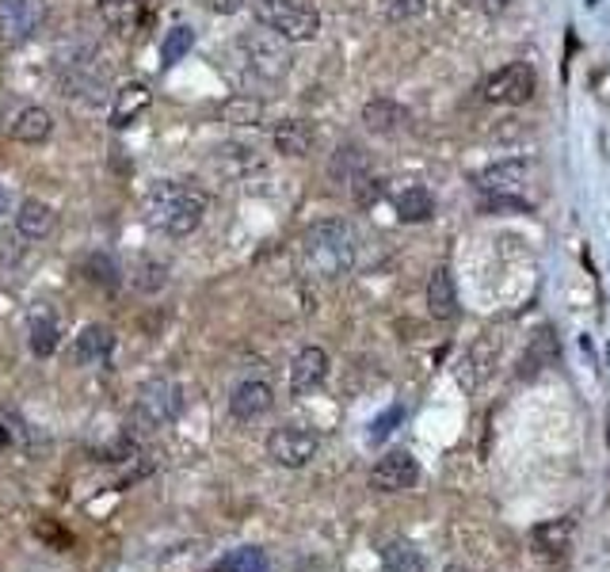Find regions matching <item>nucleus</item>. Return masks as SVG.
<instances>
[{"mask_svg":"<svg viewBox=\"0 0 610 572\" xmlns=\"http://www.w3.org/2000/svg\"><path fill=\"white\" fill-rule=\"evenodd\" d=\"M53 76H58V88L84 107H99L115 96L111 69H107L104 53L92 43L58 46V53H53Z\"/></svg>","mask_w":610,"mask_h":572,"instance_id":"f257e3e1","label":"nucleus"},{"mask_svg":"<svg viewBox=\"0 0 610 572\" xmlns=\"http://www.w3.org/2000/svg\"><path fill=\"white\" fill-rule=\"evenodd\" d=\"M142 214H145V222H149L153 229H160V234L188 237V234H195L199 222H203L206 195L199 188H191V183L157 180L149 191H145Z\"/></svg>","mask_w":610,"mask_h":572,"instance_id":"f03ea898","label":"nucleus"},{"mask_svg":"<svg viewBox=\"0 0 610 572\" xmlns=\"http://www.w3.org/2000/svg\"><path fill=\"white\" fill-rule=\"evenodd\" d=\"M302 264L316 279H344L355 267V229L344 218H321L302 237Z\"/></svg>","mask_w":610,"mask_h":572,"instance_id":"7ed1b4c3","label":"nucleus"},{"mask_svg":"<svg viewBox=\"0 0 610 572\" xmlns=\"http://www.w3.org/2000/svg\"><path fill=\"white\" fill-rule=\"evenodd\" d=\"M256 20L287 43H313L321 35V12L306 0H256Z\"/></svg>","mask_w":610,"mask_h":572,"instance_id":"20e7f679","label":"nucleus"},{"mask_svg":"<svg viewBox=\"0 0 610 572\" xmlns=\"http://www.w3.org/2000/svg\"><path fill=\"white\" fill-rule=\"evenodd\" d=\"M180 408H183L180 385L168 382V378H153V382H145L134 397V428L137 431H160L180 416Z\"/></svg>","mask_w":610,"mask_h":572,"instance_id":"39448f33","label":"nucleus"},{"mask_svg":"<svg viewBox=\"0 0 610 572\" xmlns=\"http://www.w3.org/2000/svg\"><path fill=\"white\" fill-rule=\"evenodd\" d=\"M241 50L244 61L256 76L264 81H279V76L290 73V50H287V38H279L275 31H249L241 38Z\"/></svg>","mask_w":610,"mask_h":572,"instance_id":"423d86ee","label":"nucleus"},{"mask_svg":"<svg viewBox=\"0 0 610 572\" xmlns=\"http://www.w3.org/2000/svg\"><path fill=\"white\" fill-rule=\"evenodd\" d=\"M46 20H50V0H0V43H31Z\"/></svg>","mask_w":610,"mask_h":572,"instance_id":"0eeeda50","label":"nucleus"},{"mask_svg":"<svg viewBox=\"0 0 610 572\" xmlns=\"http://www.w3.org/2000/svg\"><path fill=\"white\" fill-rule=\"evenodd\" d=\"M535 88H538L535 69H530L527 61H512V65L497 69V73L481 84V96L497 107H523V104H530Z\"/></svg>","mask_w":610,"mask_h":572,"instance_id":"6e6552de","label":"nucleus"},{"mask_svg":"<svg viewBox=\"0 0 610 572\" xmlns=\"http://www.w3.org/2000/svg\"><path fill=\"white\" fill-rule=\"evenodd\" d=\"M316 451H321V439H316V431L302 428V424H287V428H275L267 436V458L283 469L309 466L316 458Z\"/></svg>","mask_w":610,"mask_h":572,"instance_id":"1a4fd4ad","label":"nucleus"},{"mask_svg":"<svg viewBox=\"0 0 610 572\" xmlns=\"http://www.w3.org/2000/svg\"><path fill=\"white\" fill-rule=\"evenodd\" d=\"M420 481V462L408 451H390L370 469V489L374 492H405Z\"/></svg>","mask_w":610,"mask_h":572,"instance_id":"9d476101","label":"nucleus"},{"mask_svg":"<svg viewBox=\"0 0 610 572\" xmlns=\"http://www.w3.org/2000/svg\"><path fill=\"white\" fill-rule=\"evenodd\" d=\"M527 176H530V160H523V157L497 160V165L481 168V172L474 176V188L481 191L485 199H492V195H519V188L527 183Z\"/></svg>","mask_w":610,"mask_h":572,"instance_id":"9b49d317","label":"nucleus"},{"mask_svg":"<svg viewBox=\"0 0 610 572\" xmlns=\"http://www.w3.org/2000/svg\"><path fill=\"white\" fill-rule=\"evenodd\" d=\"M324 378H328V351L313 344L302 347L295 355V362H290V393L295 397H309V393L321 390Z\"/></svg>","mask_w":610,"mask_h":572,"instance_id":"f8f14e48","label":"nucleus"},{"mask_svg":"<svg viewBox=\"0 0 610 572\" xmlns=\"http://www.w3.org/2000/svg\"><path fill=\"white\" fill-rule=\"evenodd\" d=\"M275 405V393L267 382H260V378H249V382L234 385V393H229V413H234V420H260L264 413H272Z\"/></svg>","mask_w":610,"mask_h":572,"instance_id":"ddd939ff","label":"nucleus"},{"mask_svg":"<svg viewBox=\"0 0 610 572\" xmlns=\"http://www.w3.org/2000/svg\"><path fill=\"white\" fill-rule=\"evenodd\" d=\"M115 351V332L107 324H84L81 336L73 339L76 367H104Z\"/></svg>","mask_w":610,"mask_h":572,"instance_id":"4468645a","label":"nucleus"},{"mask_svg":"<svg viewBox=\"0 0 610 572\" xmlns=\"http://www.w3.org/2000/svg\"><path fill=\"white\" fill-rule=\"evenodd\" d=\"M58 226V214L43 199H23L20 211H15V229H20L23 241H46Z\"/></svg>","mask_w":610,"mask_h":572,"instance_id":"2eb2a0df","label":"nucleus"},{"mask_svg":"<svg viewBox=\"0 0 610 572\" xmlns=\"http://www.w3.org/2000/svg\"><path fill=\"white\" fill-rule=\"evenodd\" d=\"M153 92L145 88L142 81H130L122 84V88H115L111 96V127L115 130H127L130 122H137V115H145V107H149Z\"/></svg>","mask_w":610,"mask_h":572,"instance_id":"dca6fc26","label":"nucleus"},{"mask_svg":"<svg viewBox=\"0 0 610 572\" xmlns=\"http://www.w3.org/2000/svg\"><path fill=\"white\" fill-rule=\"evenodd\" d=\"M428 313L435 321H454L458 317V286H454L451 267H435L428 279Z\"/></svg>","mask_w":610,"mask_h":572,"instance_id":"f3484780","label":"nucleus"},{"mask_svg":"<svg viewBox=\"0 0 610 572\" xmlns=\"http://www.w3.org/2000/svg\"><path fill=\"white\" fill-rule=\"evenodd\" d=\"M535 550L550 561H561L569 550H573V520H550L535 527Z\"/></svg>","mask_w":610,"mask_h":572,"instance_id":"a211bd4d","label":"nucleus"},{"mask_svg":"<svg viewBox=\"0 0 610 572\" xmlns=\"http://www.w3.org/2000/svg\"><path fill=\"white\" fill-rule=\"evenodd\" d=\"M370 172V160H367V153H362V145H355V142H344L339 145L336 153H332V160H328V176L332 180L339 183V188H351L359 176H367Z\"/></svg>","mask_w":610,"mask_h":572,"instance_id":"6ab92c4d","label":"nucleus"},{"mask_svg":"<svg viewBox=\"0 0 610 572\" xmlns=\"http://www.w3.org/2000/svg\"><path fill=\"white\" fill-rule=\"evenodd\" d=\"M362 122H367V130H374V134H397V130L408 122V111L397 104V99L378 96L362 107Z\"/></svg>","mask_w":610,"mask_h":572,"instance_id":"aec40b11","label":"nucleus"},{"mask_svg":"<svg viewBox=\"0 0 610 572\" xmlns=\"http://www.w3.org/2000/svg\"><path fill=\"white\" fill-rule=\"evenodd\" d=\"M393 211H397V218L405 222V226H420V222H428L431 214H435V199H431V191L420 188V183H408V188L393 199Z\"/></svg>","mask_w":610,"mask_h":572,"instance_id":"412c9836","label":"nucleus"},{"mask_svg":"<svg viewBox=\"0 0 610 572\" xmlns=\"http://www.w3.org/2000/svg\"><path fill=\"white\" fill-rule=\"evenodd\" d=\"M53 134V119L46 107H23L12 119V138L23 145H43Z\"/></svg>","mask_w":610,"mask_h":572,"instance_id":"4be33fe9","label":"nucleus"},{"mask_svg":"<svg viewBox=\"0 0 610 572\" xmlns=\"http://www.w3.org/2000/svg\"><path fill=\"white\" fill-rule=\"evenodd\" d=\"M272 142L283 157H306V153L313 150V127H309L306 119H287L275 127Z\"/></svg>","mask_w":610,"mask_h":572,"instance_id":"5701e85b","label":"nucleus"},{"mask_svg":"<svg viewBox=\"0 0 610 572\" xmlns=\"http://www.w3.org/2000/svg\"><path fill=\"white\" fill-rule=\"evenodd\" d=\"M211 572H272V561L256 546H241V550H229L226 558L214 561Z\"/></svg>","mask_w":610,"mask_h":572,"instance_id":"b1692460","label":"nucleus"},{"mask_svg":"<svg viewBox=\"0 0 610 572\" xmlns=\"http://www.w3.org/2000/svg\"><path fill=\"white\" fill-rule=\"evenodd\" d=\"M423 569H428L423 553L412 543H405V538H397V543H390L382 550V572H423Z\"/></svg>","mask_w":610,"mask_h":572,"instance_id":"393cba45","label":"nucleus"},{"mask_svg":"<svg viewBox=\"0 0 610 572\" xmlns=\"http://www.w3.org/2000/svg\"><path fill=\"white\" fill-rule=\"evenodd\" d=\"M558 359V336H553L550 329H542L535 339H530L527 355H523V374H538V370H546L550 362Z\"/></svg>","mask_w":610,"mask_h":572,"instance_id":"a878e982","label":"nucleus"},{"mask_svg":"<svg viewBox=\"0 0 610 572\" xmlns=\"http://www.w3.org/2000/svg\"><path fill=\"white\" fill-rule=\"evenodd\" d=\"M31 351L38 355V359H46V355H53L58 351V339H61V324L53 321V317H46V313H38V317H31Z\"/></svg>","mask_w":610,"mask_h":572,"instance_id":"bb28decb","label":"nucleus"},{"mask_svg":"<svg viewBox=\"0 0 610 572\" xmlns=\"http://www.w3.org/2000/svg\"><path fill=\"white\" fill-rule=\"evenodd\" d=\"M191 46H195V31L188 27V23H176L172 31L165 35V43H160V65L172 69L176 61H183L191 53Z\"/></svg>","mask_w":610,"mask_h":572,"instance_id":"cd10ccee","label":"nucleus"},{"mask_svg":"<svg viewBox=\"0 0 610 572\" xmlns=\"http://www.w3.org/2000/svg\"><path fill=\"white\" fill-rule=\"evenodd\" d=\"M222 119H226L229 127H260V119H264V104L252 96H234L226 107H222Z\"/></svg>","mask_w":610,"mask_h":572,"instance_id":"c85d7f7f","label":"nucleus"},{"mask_svg":"<svg viewBox=\"0 0 610 572\" xmlns=\"http://www.w3.org/2000/svg\"><path fill=\"white\" fill-rule=\"evenodd\" d=\"M137 8H142V0H96L99 20H104L111 31H127L130 23H134Z\"/></svg>","mask_w":610,"mask_h":572,"instance_id":"c756f323","label":"nucleus"},{"mask_svg":"<svg viewBox=\"0 0 610 572\" xmlns=\"http://www.w3.org/2000/svg\"><path fill=\"white\" fill-rule=\"evenodd\" d=\"M130 283L142 294H157V290H165V283H168V267L160 264V260H142V264L134 267V275H130Z\"/></svg>","mask_w":610,"mask_h":572,"instance_id":"7c9ffc66","label":"nucleus"},{"mask_svg":"<svg viewBox=\"0 0 610 572\" xmlns=\"http://www.w3.org/2000/svg\"><path fill=\"white\" fill-rule=\"evenodd\" d=\"M382 195H385V180L382 176H374V172L359 176V180L351 183V199L362 206V211H370V206L382 203Z\"/></svg>","mask_w":610,"mask_h":572,"instance_id":"2f4dec72","label":"nucleus"},{"mask_svg":"<svg viewBox=\"0 0 610 572\" xmlns=\"http://www.w3.org/2000/svg\"><path fill=\"white\" fill-rule=\"evenodd\" d=\"M405 420V405H390L382 416H374L367 428V443H385V439L397 431V424Z\"/></svg>","mask_w":610,"mask_h":572,"instance_id":"473e14b6","label":"nucleus"},{"mask_svg":"<svg viewBox=\"0 0 610 572\" xmlns=\"http://www.w3.org/2000/svg\"><path fill=\"white\" fill-rule=\"evenodd\" d=\"M423 8H428V0H378V12L390 23L416 20V15H423Z\"/></svg>","mask_w":610,"mask_h":572,"instance_id":"72a5a7b5","label":"nucleus"},{"mask_svg":"<svg viewBox=\"0 0 610 572\" xmlns=\"http://www.w3.org/2000/svg\"><path fill=\"white\" fill-rule=\"evenodd\" d=\"M88 279H96L104 286H119V267H115L107 257H92L88 260Z\"/></svg>","mask_w":610,"mask_h":572,"instance_id":"f704fd0d","label":"nucleus"},{"mask_svg":"<svg viewBox=\"0 0 610 572\" xmlns=\"http://www.w3.org/2000/svg\"><path fill=\"white\" fill-rule=\"evenodd\" d=\"M507 4H512V0H462V8H474V12H481V15H500V12H507Z\"/></svg>","mask_w":610,"mask_h":572,"instance_id":"c9c22d12","label":"nucleus"},{"mask_svg":"<svg viewBox=\"0 0 610 572\" xmlns=\"http://www.w3.org/2000/svg\"><path fill=\"white\" fill-rule=\"evenodd\" d=\"M206 4H211V12H218V15H237V12H244L252 0H206Z\"/></svg>","mask_w":610,"mask_h":572,"instance_id":"e433bc0d","label":"nucleus"},{"mask_svg":"<svg viewBox=\"0 0 610 572\" xmlns=\"http://www.w3.org/2000/svg\"><path fill=\"white\" fill-rule=\"evenodd\" d=\"M4 211H8V188L0 183V214H4Z\"/></svg>","mask_w":610,"mask_h":572,"instance_id":"4c0bfd02","label":"nucleus"},{"mask_svg":"<svg viewBox=\"0 0 610 572\" xmlns=\"http://www.w3.org/2000/svg\"><path fill=\"white\" fill-rule=\"evenodd\" d=\"M0 443H8V431L4 428H0Z\"/></svg>","mask_w":610,"mask_h":572,"instance_id":"58836bf2","label":"nucleus"},{"mask_svg":"<svg viewBox=\"0 0 610 572\" xmlns=\"http://www.w3.org/2000/svg\"><path fill=\"white\" fill-rule=\"evenodd\" d=\"M607 439H610V428H607Z\"/></svg>","mask_w":610,"mask_h":572,"instance_id":"ea45409f","label":"nucleus"}]
</instances>
